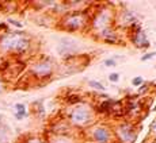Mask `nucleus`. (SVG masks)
<instances>
[{"instance_id":"f257e3e1","label":"nucleus","mask_w":156,"mask_h":143,"mask_svg":"<svg viewBox=\"0 0 156 143\" xmlns=\"http://www.w3.org/2000/svg\"><path fill=\"white\" fill-rule=\"evenodd\" d=\"M27 39L23 37V32H12L7 34L0 39V50L2 52H22L27 47Z\"/></svg>"},{"instance_id":"f03ea898","label":"nucleus","mask_w":156,"mask_h":143,"mask_svg":"<svg viewBox=\"0 0 156 143\" xmlns=\"http://www.w3.org/2000/svg\"><path fill=\"white\" fill-rule=\"evenodd\" d=\"M34 73L37 74V76H45V74H48L50 72V66L48 64H38L34 66Z\"/></svg>"},{"instance_id":"7ed1b4c3","label":"nucleus","mask_w":156,"mask_h":143,"mask_svg":"<svg viewBox=\"0 0 156 143\" xmlns=\"http://www.w3.org/2000/svg\"><path fill=\"white\" fill-rule=\"evenodd\" d=\"M15 108V118L18 119V120H20V119H23L26 116V107L25 104H15L14 105Z\"/></svg>"},{"instance_id":"20e7f679","label":"nucleus","mask_w":156,"mask_h":143,"mask_svg":"<svg viewBox=\"0 0 156 143\" xmlns=\"http://www.w3.org/2000/svg\"><path fill=\"white\" fill-rule=\"evenodd\" d=\"M94 136H95V139L99 142H106L107 139H109V135H107L106 130H97L94 134Z\"/></svg>"},{"instance_id":"39448f33","label":"nucleus","mask_w":156,"mask_h":143,"mask_svg":"<svg viewBox=\"0 0 156 143\" xmlns=\"http://www.w3.org/2000/svg\"><path fill=\"white\" fill-rule=\"evenodd\" d=\"M87 116L88 115H87L86 111H83V109H76L73 114V119H75V121H86Z\"/></svg>"},{"instance_id":"423d86ee","label":"nucleus","mask_w":156,"mask_h":143,"mask_svg":"<svg viewBox=\"0 0 156 143\" xmlns=\"http://www.w3.org/2000/svg\"><path fill=\"white\" fill-rule=\"evenodd\" d=\"M90 85L94 86V88H97V89H99V91H103L105 89V86L102 85L101 82H98V81H90Z\"/></svg>"},{"instance_id":"0eeeda50","label":"nucleus","mask_w":156,"mask_h":143,"mask_svg":"<svg viewBox=\"0 0 156 143\" xmlns=\"http://www.w3.org/2000/svg\"><path fill=\"white\" fill-rule=\"evenodd\" d=\"M118 74H117V73H112V74H110V76H109V80H110V81H112V82H117V81H118Z\"/></svg>"},{"instance_id":"6e6552de","label":"nucleus","mask_w":156,"mask_h":143,"mask_svg":"<svg viewBox=\"0 0 156 143\" xmlns=\"http://www.w3.org/2000/svg\"><path fill=\"white\" fill-rule=\"evenodd\" d=\"M132 84H133V85H140V84H143V78H141V77L133 78V80H132Z\"/></svg>"},{"instance_id":"1a4fd4ad","label":"nucleus","mask_w":156,"mask_h":143,"mask_svg":"<svg viewBox=\"0 0 156 143\" xmlns=\"http://www.w3.org/2000/svg\"><path fill=\"white\" fill-rule=\"evenodd\" d=\"M154 55H156V53H149V54H147V55H144V57L141 58L143 61H147V59H149V58H152Z\"/></svg>"},{"instance_id":"9d476101","label":"nucleus","mask_w":156,"mask_h":143,"mask_svg":"<svg viewBox=\"0 0 156 143\" xmlns=\"http://www.w3.org/2000/svg\"><path fill=\"white\" fill-rule=\"evenodd\" d=\"M105 65H106V66H113V65H115V62H114L113 59H106V61H105Z\"/></svg>"},{"instance_id":"9b49d317","label":"nucleus","mask_w":156,"mask_h":143,"mask_svg":"<svg viewBox=\"0 0 156 143\" xmlns=\"http://www.w3.org/2000/svg\"><path fill=\"white\" fill-rule=\"evenodd\" d=\"M27 143H41L40 141H35V139H34V141H29Z\"/></svg>"},{"instance_id":"f8f14e48","label":"nucleus","mask_w":156,"mask_h":143,"mask_svg":"<svg viewBox=\"0 0 156 143\" xmlns=\"http://www.w3.org/2000/svg\"><path fill=\"white\" fill-rule=\"evenodd\" d=\"M2 91H3V84L0 82V92H2Z\"/></svg>"}]
</instances>
